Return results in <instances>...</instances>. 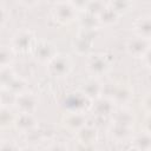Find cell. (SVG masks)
Segmentation results:
<instances>
[{
  "mask_svg": "<svg viewBox=\"0 0 151 151\" xmlns=\"http://www.w3.org/2000/svg\"><path fill=\"white\" fill-rule=\"evenodd\" d=\"M76 138L81 146H92L98 140V130L94 126L86 124L76 132Z\"/></svg>",
  "mask_w": 151,
  "mask_h": 151,
  "instance_id": "obj_15",
  "label": "cell"
},
{
  "mask_svg": "<svg viewBox=\"0 0 151 151\" xmlns=\"http://www.w3.org/2000/svg\"><path fill=\"white\" fill-rule=\"evenodd\" d=\"M13 125L21 133H31L38 127V119L35 114L31 113H18L15 116Z\"/></svg>",
  "mask_w": 151,
  "mask_h": 151,
  "instance_id": "obj_13",
  "label": "cell"
},
{
  "mask_svg": "<svg viewBox=\"0 0 151 151\" xmlns=\"http://www.w3.org/2000/svg\"><path fill=\"white\" fill-rule=\"evenodd\" d=\"M7 20H8V12L4 6L0 5V28L6 25Z\"/></svg>",
  "mask_w": 151,
  "mask_h": 151,
  "instance_id": "obj_29",
  "label": "cell"
},
{
  "mask_svg": "<svg viewBox=\"0 0 151 151\" xmlns=\"http://www.w3.org/2000/svg\"><path fill=\"white\" fill-rule=\"evenodd\" d=\"M38 97L31 91H24L15 97L14 107L18 113H31L34 114L38 110Z\"/></svg>",
  "mask_w": 151,
  "mask_h": 151,
  "instance_id": "obj_7",
  "label": "cell"
},
{
  "mask_svg": "<svg viewBox=\"0 0 151 151\" xmlns=\"http://www.w3.org/2000/svg\"><path fill=\"white\" fill-rule=\"evenodd\" d=\"M132 147L137 151H150L151 147V137L149 131H142L133 137Z\"/></svg>",
  "mask_w": 151,
  "mask_h": 151,
  "instance_id": "obj_20",
  "label": "cell"
},
{
  "mask_svg": "<svg viewBox=\"0 0 151 151\" xmlns=\"http://www.w3.org/2000/svg\"><path fill=\"white\" fill-rule=\"evenodd\" d=\"M17 94L13 93L9 90L6 88H0V103L2 107H12L14 106Z\"/></svg>",
  "mask_w": 151,
  "mask_h": 151,
  "instance_id": "obj_26",
  "label": "cell"
},
{
  "mask_svg": "<svg viewBox=\"0 0 151 151\" xmlns=\"http://www.w3.org/2000/svg\"><path fill=\"white\" fill-rule=\"evenodd\" d=\"M96 31H79L78 35L73 40V50L80 55H88L91 54L93 44H94Z\"/></svg>",
  "mask_w": 151,
  "mask_h": 151,
  "instance_id": "obj_9",
  "label": "cell"
},
{
  "mask_svg": "<svg viewBox=\"0 0 151 151\" xmlns=\"http://www.w3.org/2000/svg\"><path fill=\"white\" fill-rule=\"evenodd\" d=\"M78 22L81 31H97L98 27L100 26L98 18L87 12H84L83 15L78 18Z\"/></svg>",
  "mask_w": 151,
  "mask_h": 151,
  "instance_id": "obj_18",
  "label": "cell"
},
{
  "mask_svg": "<svg viewBox=\"0 0 151 151\" xmlns=\"http://www.w3.org/2000/svg\"><path fill=\"white\" fill-rule=\"evenodd\" d=\"M111 64L110 57L105 53H91L86 58V70L94 78L106 74L111 68Z\"/></svg>",
  "mask_w": 151,
  "mask_h": 151,
  "instance_id": "obj_4",
  "label": "cell"
},
{
  "mask_svg": "<svg viewBox=\"0 0 151 151\" xmlns=\"http://www.w3.org/2000/svg\"><path fill=\"white\" fill-rule=\"evenodd\" d=\"M134 33L138 37L150 39L151 37V18L150 15H142L134 22Z\"/></svg>",
  "mask_w": 151,
  "mask_h": 151,
  "instance_id": "obj_16",
  "label": "cell"
},
{
  "mask_svg": "<svg viewBox=\"0 0 151 151\" xmlns=\"http://www.w3.org/2000/svg\"><path fill=\"white\" fill-rule=\"evenodd\" d=\"M20 151H38L34 146H25V147H20Z\"/></svg>",
  "mask_w": 151,
  "mask_h": 151,
  "instance_id": "obj_31",
  "label": "cell"
},
{
  "mask_svg": "<svg viewBox=\"0 0 151 151\" xmlns=\"http://www.w3.org/2000/svg\"><path fill=\"white\" fill-rule=\"evenodd\" d=\"M1 107H2V106H1V103H0V109H1Z\"/></svg>",
  "mask_w": 151,
  "mask_h": 151,
  "instance_id": "obj_32",
  "label": "cell"
},
{
  "mask_svg": "<svg viewBox=\"0 0 151 151\" xmlns=\"http://www.w3.org/2000/svg\"><path fill=\"white\" fill-rule=\"evenodd\" d=\"M110 134H111L112 139H114L117 142H124L132 136V127L112 124L110 127Z\"/></svg>",
  "mask_w": 151,
  "mask_h": 151,
  "instance_id": "obj_19",
  "label": "cell"
},
{
  "mask_svg": "<svg viewBox=\"0 0 151 151\" xmlns=\"http://www.w3.org/2000/svg\"><path fill=\"white\" fill-rule=\"evenodd\" d=\"M45 151H68V147L66 144L61 143V142H55L50 144Z\"/></svg>",
  "mask_w": 151,
  "mask_h": 151,
  "instance_id": "obj_28",
  "label": "cell"
},
{
  "mask_svg": "<svg viewBox=\"0 0 151 151\" xmlns=\"http://www.w3.org/2000/svg\"><path fill=\"white\" fill-rule=\"evenodd\" d=\"M73 67L72 59L70 55L64 54V53H58L48 64H47V72L50 76L53 78H65L67 77Z\"/></svg>",
  "mask_w": 151,
  "mask_h": 151,
  "instance_id": "obj_5",
  "label": "cell"
},
{
  "mask_svg": "<svg viewBox=\"0 0 151 151\" xmlns=\"http://www.w3.org/2000/svg\"><path fill=\"white\" fill-rule=\"evenodd\" d=\"M112 118V124H118V125H124V126H133L134 117L133 112L127 110V109H122V110H114V112L111 116Z\"/></svg>",
  "mask_w": 151,
  "mask_h": 151,
  "instance_id": "obj_17",
  "label": "cell"
},
{
  "mask_svg": "<svg viewBox=\"0 0 151 151\" xmlns=\"http://www.w3.org/2000/svg\"><path fill=\"white\" fill-rule=\"evenodd\" d=\"M35 42H37V38L33 31L28 28H20L13 34L9 46L14 53L24 54L32 52Z\"/></svg>",
  "mask_w": 151,
  "mask_h": 151,
  "instance_id": "obj_1",
  "label": "cell"
},
{
  "mask_svg": "<svg viewBox=\"0 0 151 151\" xmlns=\"http://www.w3.org/2000/svg\"><path fill=\"white\" fill-rule=\"evenodd\" d=\"M103 85H104V84H101L98 78L91 77V78L86 79V80L83 83L80 91H81L90 100H94V99L101 97V94H103Z\"/></svg>",
  "mask_w": 151,
  "mask_h": 151,
  "instance_id": "obj_14",
  "label": "cell"
},
{
  "mask_svg": "<svg viewBox=\"0 0 151 151\" xmlns=\"http://www.w3.org/2000/svg\"><path fill=\"white\" fill-rule=\"evenodd\" d=\"M52 18L60 25H68L78 18V9L72 1H57L51 8Z\"/></svg>",
  "mask_w": 151,
  "mask_h": 151,
  "instance_id": "obj_2",
  "label": "cell"
},
{
  "mask_svg": "<svg viewBox=\"0 0 151 151\" xmlns=\"http://www.w3.org/2000/svg\"><path fill=\"white\" fill-rule=\"evenodd\" d=\"M32 53L37 61L47 65L58 54V51H57V46L53 42L48 40H37L32 50Z\"/></svg>",
  "mask_w": 151,
  "mask_h": 151,
  "instance_id": "obj_8",
  "label": "cell"
},
{
  "mask_svg": "<svg viewBox=\"0 0 151 151\" xmlns=\"http://www.w3.org/2000/svg\"><path fill=\"white\" fill-rule=\"evenodd\" d=\"M0 88H6L15 94L26 91V81L17 76L12 66L0 68Z\"/></svg>",
  "mask_w": 151,
  "mask_h": 151,
  "instance_id": "obj_3",
  "label": "cell"
},
{
  "mask_svg": "<svg viewBox=\"0 0 151 151\" xmlns=\"http://www.w3.org/2000/svg\"><path fill=\"white\" fill-rule=\"evenodd\" d=\"M107 6L110 8H112L118 15H122V14H125L126 12H129L131 9V7L133 6V4L131 1H110L107 2Z\"/></svg>",
  "mask_w": 151,
  "mask_h": 151,
  "instance_id": "obj_23",
  "label": "cell"
},
{
  "mask_svg": "<svg viewBox=\"0 0 151 151\" xmlns=\"http://www.w3.org/2000/svg\"><path fill=\"white\" fill-rule=\"evenodd\" d=\"M63 125L66 130L76 133L77 131H79L81 127H84L87 124V119L85 113L81 112H68L66 111V113L63 117Z\"/></svg>",
  "mask_w": 151,
  "mask_h": 151,
  "instance_id": "obj_12",
  "label": "cell"
},
{
  "mask_svg": "<svg viewBox=\"0 0 151 151\" xmlns=\"http://www.w3.org/2000/svg\"><path fill=\"white\" fill-rule=\"evenodd\" d=\"M14 54L15 53L13 52L11 46L0 45V68L11 66L14 60Z\"/></svg>",
  "mask_w": 151,
  "mask_h": 151,
  "instance_id": "obj_22",
  "label": "cell"
},
{
  "mask_svg": "<svg viewBox=\"0 0 151 151\" xmlns=\"http://www.w3.org/2000/svg\"><path fill=\"white\" fill-rule=\"evenodd\" d=\"M114 105L116 104L111 99H109L106 97H99V98L92 100L90 110L97 117L106 118V117H111L112 113L114 112V110H116Z\"/></svg>",
  "mask_w": 151,
  "mask_h": 151,
  "instance_id": "obj_11",
  "label": "cell"
},
{
  "mask_svg": "<svg viewBox=\"0 0 151 151\" xmlns=\"http://www.w3.org/2000/svg\"><path fill=\"white\" fill-rule=\"evenodd\" d=\"M0 151H20V147L14 140H2L0 142Z\"/></svg>",
  "mask_w": 151,
  "mask_h": 151,
  "instance_id": "obj_27",
  "label": "cell"
},
{
  "mask_svg": "<svg viewBox=\"0 0 151 151\" xmlns=\"http://www.w3.org/2000/svg\"><path fill=\"white\" fill-rule=\"evenodd\" d=\"M142 106L144 107V110H145L147 113L150 112V96H149V94H146L145 98L142 100Z\"/></svg>",
  "mask_w": 151,
  "mask_h": 151,
  "instance_id": "obj_30",
  "label": "cell"
},
{
  "mask_svg": "<svg viewBox=\"0 0 151 151\" xmlns=\"http://www.w3.org/2000/svg\"><path fill=\"white\" fill-rule=\"evenodd\" d=\"M98 18V21H99V25L100 26H111V25H114L116 22H118L120 15H118L112 8H110L109 6H106L100 13L99 15L97 17Z\"/></svg>",
  "mask_w": 151,
  "mask_h": 151,
  "instance_id": "obj_21",
  "label": "cell"
},
{
  "mask_svg": "<svg viewBox=\"0 0 151 151\" xmlns=\"http://www.w3.org/2000/svg\"><path fill=\"white\" fill-rule=\"evenodd\" d=\"M15 114L11 111V107L0 109V127H7L14 123Z\"/></svg>",
  "mask_w": 151,
  "mask_h": 151,
  "instance_id": "obj_25",
  "label": "cell"
},
{
  "mask_svg": "<svg viewBox=\"0 0 151 151\" xmlns=\"http://www.w3.org/2000/svg\"><path fill=\"white\" fill-rule=\"evenodd\" d=\"M107 6V2H104V1H86L85 2V6H84V12H87V13H91L96 17L99 15V13Z\"/></svg>",
  "mask_w": 151,
  "mask_h": 151,
  "instance_id": "obj_24",
  "label": "cell"
},
{
  "mask_svg": "<svg viewBox=\"0 0 151 151\" xmlns=\"http://www.w3.org/2000/svg\"><path fill=\"white\" fill-rule=\"evenodd\" d=\"M92 100H90L80 90L70 92L63 99V106L68 112H81L85 113L91 107Z\"/></svg>",
  "mask_w": 151,
  "mask_h": 151,
  "instance_id": "obj_6",
  "label": "cell"
},
{
  "mask_svg": "<svg viewBox=\"0 0 151 151\" xmlns=\"http://www.w3.org/2000/svg\"><path fill=\"white\" fill-rule=\"evenodd\" d=\"M125 48L131 57L143 59V57L150 52V39L134 35L133 38H130L126 41Z\"/></svg>",
  "mask_w": 151,
  "mask_h": 151,
  "instance_id": "obj_10",
  "label": "cell"
}]
</instances>
